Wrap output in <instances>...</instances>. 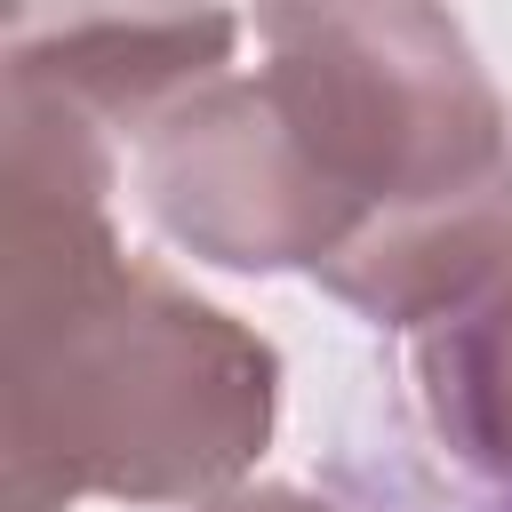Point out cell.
Listing matches in <instances>:
<instances>
[{
    "mask_svg": "<svg viewBox=\"0 0 512 512\" xmlns=\"http://www.w3.org/2000/svg\"><path fill=\"white\" fill-rule=\"evenodd\" d=\"M0 448L8 512L216 504L280 416V352L112 232L104 128L0 80Z\"/></svg>",
    "mask_w": 512,
    "mask_h": 512,
    "instance_id": "cell-1",
    "label": "cell"
},
{
    "mask_svg": "<svg viewBox=\"0 0 512 512\" xmlns=\"http://www.w3.org/2000/svg\"><path fill=\"white\" fill-rule=\"evenodd\" d=\"M264 64L288 136L344 216L320 272L376 328H432L512 264L504 104L440 8H264Z\"/></svg>",
    "mask_w": 512,
    "mask_h": 512,
    "instance_id": "cell-2",
    "label": "cell"
},
{
    "mask_svg": "<svg viewBox=\"0 0 512 512\" xmlns=\"http://www.w3.org/2000/svg\"><path fill=\"white\" fill-rule=\"evenodd\" d=\"M240 16H40L8 24V80L80 104L96 128H152L184 96L216 88Z\"/></svg>",
    "mask_w": 512,
    "mask_h": 512,
    "instance_id": "cell-3",
    "label": "cell"
},
{
    "mask_svg": "<svg viewBox=\"0 0 512 512\" xmlns=\"http://www.w3.org/2000/svg\"><path fill=\"white\" fill-rule=\"evenodd\" d=\"M416 392L432 432L464 464L512 480V264L480 296L416 328Z\"/></svg>",
    "mask_w": 512,
    "mask_h": 512,
    "instance_id": "cell-4",
    "label": "cell"
},
{
    "mask_svg": "<svg viewBox=\"0 0 512 512\" xmlns=\"http://www.w3.org/2000/svg\"><path fill=\"white\" fill-rule=\"evenodd\" d=\"M200 512H328V504H312V496H296V488H232V496H216V504H200Z\"/></svg>",
    "mask_w": 512,
    "mask_h": 512,
    "instance_id": "cell-5",
    "label": "cell"
}]
</instances>
